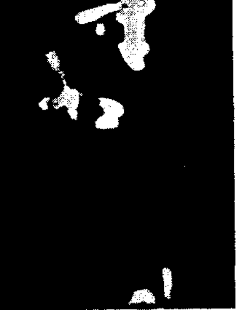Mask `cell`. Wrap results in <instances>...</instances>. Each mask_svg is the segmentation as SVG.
Returning a JSON list of instances; mask_svg holds the SVG:
<instances>
[{"instance_id": "6da1fadb", "label": "cell", "mask_w": 242, "mask_h": 310, "mask_svg": "<svg viewBox=\"0 0 242 310\" xmlns=\"http://www.w3.org/2000/svg\"><path fill=\"white\" fill-rule=\"evenodd\" d=\"M142 302H145L146 304H156V298L148 289L135 291L129 304H140Z\"/></svg>"}, {"instance_id": "7a4b0ae2", "label": "cell", "mask_w": 242, "mask_h": 310, "mask_svg": "<svg viewBox=\"0 0 242 310\" xmlns=\"http://www.w3.org/2000/svg\"><path fill=\"white\" fill-rule=\"evenodd\" d=\"M163 283H164V296L165 297L170 299L171 296V288H172V278H171V270L168 268L163 269Z\"/></svg>"}]
</instances>
